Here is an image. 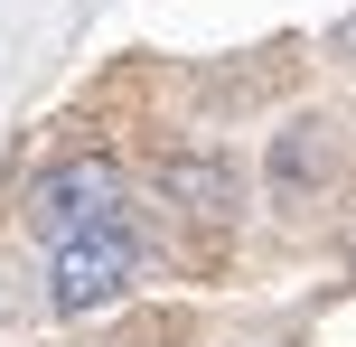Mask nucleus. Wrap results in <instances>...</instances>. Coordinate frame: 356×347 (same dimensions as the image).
I'll use <instances>...</instances> for the list:
<instances>
[{
  "instance_id": "nucleus-1",
  "label": "nucleus",
  "mask_w": 356,
  "mask_h": 347,
  "mask_svg": "<svg viewBox=\"0 0 356 347\" xmlns=\"http://www.w3.org/2000/svg\"><path fill=\"white\" fill-rule=\"evenodd\" d=\"M131 282H141V235H131V225H85V235H66L56 263H47V310L56 319H94V310H113Z\"/></svg>"
},
{
  "instance_id": "nucleus-2",
  "label": "nucleus",
  "mask_w": 356,
  "mask_h": 347,
  "mask_svg": "<svg viewBox=\"0 0 356 347\" xmlns=\"http://www.w3.org/2000/svg\"><path fill=\"white\" fill-rule=\"evenodd\" d=\"M85 225H122V160H104V150H75L29 188V235L66 244Z\"/></svg>"
},
{
  "instance_id": "nucleus-3",
  "label": "nucleus",
  "mask_w": 356,
  "mask_h": 347,
  "mask_svg": "<svg viewBox=\"0 0 356 347\" xmlns=\"http://www.w3.org/2000/svg\"><path fill=\"white\" fill-rule=\"evenodd\" d=\"M150 188H160V207H178L188 225H234V207H244V179H234V160H216V150H169V160L150 169Z\"/></svg>"
},
{
  "instance_id": "nucleus-4",
  "label": "nucleus",
  "mask_w": 356,
  "mask_h": 347,
  "mask_svg": "<svg viewBox=\"0 0 356 347\" xmlns=\"http://www.w3.org/2000/svg\"><path fill=\"white\" fill-rule=\"evenodd\" d=\"M309 169H328V141H319V122H291L282 141H272V188H309Z\"/></svg>"
},
{
  "instance_id": "nucleus-5",
  "label": "nucleus",
  "mask_w": 356,
  "mask_h": 347,
  "mask_svg": "<svg viewBox=\"0 0 356 347\" xmlns=\"http://www.w3.org/2000/svg\"><path fill=\"white\" fill-rule=\"evenodd\" d=\"M347 254H356V216H347Z\"/></svg>"
}]
</instances>
